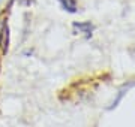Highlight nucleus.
I'll use <instances>...</instances> for the list:
<instances>
[{
  "label": "nucleus",
  "mask_w": 135,
  "mask_h": 127,
  "mask_svg": "<svg viewBox=\"0 0 135 127\" xmlns=\"http://www.w3.org/2000/svg\"><path fill=\"white\" fill-rule=\"evenodd\" d=\"M74 29L77 30L78 33H83L86 36H92L93 24L90 21H80V23H74Z\"/></svg>",
  "instance_id": "obj_1"
},
{
  "label": "nucleus",
  "mask_w": 135,
  "mask_h": 127,
  "mask_svg": "<svg viewBox=\"0 0 135 127\" xmlns=\"http://www.w3.org/2000/svg\"><path fill=\"white\" fill-rule=\"evenodd\" d=\"M57 2L60 3V6H62L63 9L66 10V12H69V14H75L78 10L77 0H57Z\"/></svg>",
  "instance_id": "obj_2"
}]
</instances>
